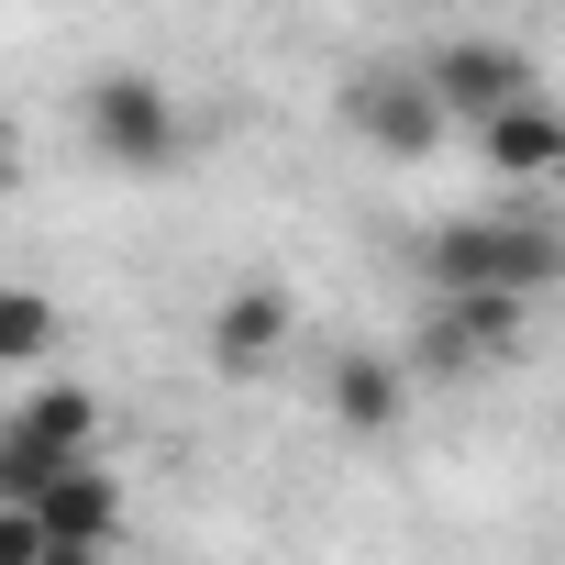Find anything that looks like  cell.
Returning <instances> with one entry per match:
<instances>
[{
    "mask_svg": "<svg viewBox=\"0 0 565 565\" xmlns=\"http://www.w3.org/2000/svg\"><path fill=\"white\" fill-rule=\"evenodd\" d=\"M45 565H111V543H45Z\"/></svg>",
    "mask_w": 565,
    "mask_h": 565,
    "instance_id": "7c38bea8",
    "label": "cell"
},
{
    "mask_svg": "<svg viewBox=\"0 0 565 565\" xmlns=\"http://www.w3.org/2000/svg\"><path fill=\"white\" fill-rule=\"evenodd\" d=\"M333 422H344L355 444H388V433L411 422V377H399L388 355H344V366H333Z\"/></svg>",
    "mask_w": 565,
    "mask_h": 565,
    "instance_id": "9c48e42d",
    "label": "cell"
},
{
    "mask_svg": "<svg viewBox=\"0 0 565 565\" xmlns=\"http://www.w3.org/2000/svg\"><path fill=\"white\" fill-rule=\"evenodd\" d=\"M78 145H89L111 178H178V167H189V111H178L167 78L100 67V78L78 89Z\"/></svg>",
    "mask_w": 565,
    "mask_h": 565,
    "instance_id": "6da1fadb",
    "label": "cell"
},
{
    "mask_svg": "<svg viewBox=\"0 0 565 565\" xmlns=\"http://www.w3.org/2000/svg\"><path fill=\"white\" fill-rule=\"evenodd\" d=\"M23 510H45L56 543H111V532H122V477L89 455V466H67V477H56L45 499H23Z\"/></svg>",
    "mask_w": 565,
    "mask_h": 565,
    "instance_id": "30bf717a",
    "label": "cell"
},
{
    "mask_svg": "<svg viewBox=\"0 0 565 565\" xmlns=\"http://www.w3.org/2000/svg\"><path fill=\"white\" fill-rule=\"evenodd\" d=\"M89 455H100V399L89 388H23L12 422H0V499H45Z\"/></svg>",
    "mask_w": 565,
    "mask_h": 565,
    "instance_id": "277c9868",
    "label": "cell"
},
{
    "mask_svg": "<svg viewBox=\"0 0 565 565\" xmlns=\"http://www.w3.org/2000/svg\"><path fill=\"white\" fill-rule=\"evenodd\" d=\"M411 266L422 289H565V244L543 222H433Z\"/></svg>",
    "mask_w": 565,
    "mask_h": 565,
    "instance_id": "7a4b0ae2",
    "label": "cell"
},
{
    "mask_svg": "<svg viewBox=\"0 0 565 565\" xmlns=\"http://www.w3.org/2000/svg\"><path fill=\"white\" fill-rule=\"evenodd\" d=\"M477 156H488L499 178H554V167H565V100L532 89V100L488 111V122H477Z\"/></svg>",
    "mask_w": 565,
    "mask_h": 565,
    "instance_id": "ba28073f",
    "label": "cell"
},
{
    "mask_svg": "<svg viewBox=\"0 0 565 565\" xmlns=\"http://www.w3.org/2000/svg\"><path fill=\"white\" fill-rule=\"evenodd\" d=\"M344 134L366 156H388V167H422V156H444L455 111H444V89H433L422 56H377V67L344 78Z\"/></svg>",
    "mask_w": 565,
    "mask_h": 565,
    "instance_id": "3957f363",
    "label": "cell"
},
{
    "mask_svg": "<svg viewBox=\"0 0 565 565\" xmlns=\"http://www.w3.org/2000/svg\"><path fill=\"white\" fill-rule=\"evenodd\" d=\"M422 67H433V89H444V111H455L466 134H477L488 111H510V100H532V89H543V78H532V56H521L510 34H444Z\"/></svg>",
    "mask_w": 565,
    "mask_h": 565,
    "instance_id": "8992f818",
    "label": "cell"
},
{
    "mask_svg": "<svg viewBox=\"0 0 565 565\" xmlns=\"http://www.w3.org/2000/svg\"><path fill=\"white\" fill-rule=\"evenodd\" d=\"M510 355H532V289H433L422 366L466 377V366H510Z\"/></svg>",
    "mask_w": 565,
    "mask_h": 565,
    "instance_id": "5b68a950",
    "label": "cell"
},
{
    "mask_svg": "<svg viewBox=\"0 0 565 565\" xmlns=\"http://www.w3.org/2000/svg\"><path fill=\"white\" fill-rule=\"evenodd\" d=\"M289 333H300V300L277 289V277H244V289L211 300V366L222 377H266L277 355H289Z\"/></svg>",
    "mask_w": 565,
    "mask_h": 565,
    "instance_id": "52a82bcc",
    "label": "cell"
},
{
    "mask_svg": "<svg viewBox=\"0 0 565 565\" xmlns=\"http://www.w3.org/2000/svg\"><path fill=\"white\" fill-rule=\"evenodd\" d=\"M45 344H56V300H45V289H0V355L34 366Z\"/></svg>",
    "mask_w": 565,
    "mask_h": 565,
    "instance_id": "8fae6325",
    "label": "cell"
}]
</instances>
